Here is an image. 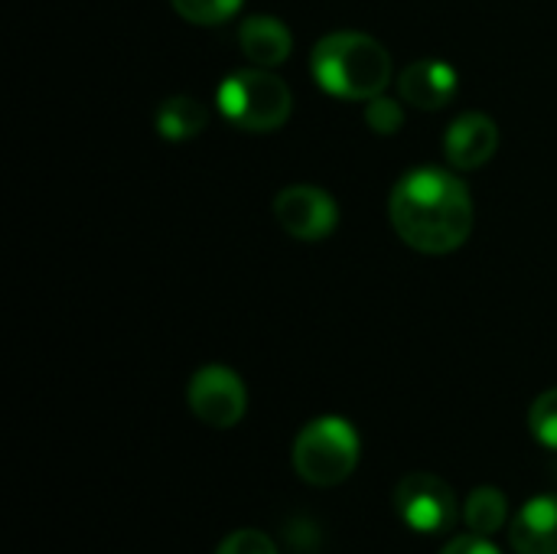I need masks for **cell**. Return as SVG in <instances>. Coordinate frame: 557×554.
Instances as JSON below:
<instances>
[{
	"label": "cell",
	"mask_w": 557,
	"mask_h": 554,
	"mask_svg": "<svg viewBox=\"0 0 557 554\" xmlns=\"http://www.w3.org/2000/svg\"><path fill=\"white\" fill-rule=\"evenodd\" d=\"M392 229L424 255L457 251L473 232V196L460 176L437 167L405 173L388 196Z\"/></svg>",
	"instance_id": "1"
},
{
	"label": "cell",
	"mask_w": 557,
	"mask_h": 554,
	"mask_svg": "<svg viewBox=\"0 0 557 554\" xmlns=\"http://www.w3.org/2000/svg\"><path fill=\"white\" fill-rule=\"evenodd\" d=\"M206 121H209V111L196 98H189V95L166 98L157 108V118H153L160 137H166V140H189V137L202 134Z\"/></svg>",
	"instance_id": "12"
},
{
	"label": "cell",
	"mask_w": 557,
	"mask_h": 554,
	"mask_svg": "<svg viewBox=\"0 0 557 554\" xmlns=\"http://www.w3.org/2000/svg\"><path fill=\"white\" fill-rule=\"evenodd\" d=\"M189 408L193 415L209 424V428H235L245 418L248 408V392L245 382L238 379V372L225 369V366H202L186 389Z\"/></svg>",
	"instance_id": "5"
},
{
	"label": "cell",
	"mask_w": 557,
	"mask_h": 554,
	"mask_svg": "<svg viewBox=\"0 0 557 554\" xmlns=\"http://www.w3.org/2000/svg\"><path fill=\"white\" fill-rule=\"evenodd\" d=\"M512 549L519 554H557V496H535L512 519Z\"/></svg>",
	"instance_id": "10"
},
{
	"label": "cell",
	"mask_w": 557,
	"mask_h": 554,
	"mask_svg": "<svg viewBox=\"0 0 557 554\" xmlns=\"http://www.w3.org/2000/svg\"><path fill=\"white\" fill-rule=\"evenodd\" d=\"M173 10L199 26H212V23H225L228 16H235V10L242 7V0H170Z\"/></svg>",
	"instance_id": "14"
},
{
	"label": "cell",
	"mask_w": 557,
	"mask_h": 554,
	"mask_svg": "<svg viewBox=\"0 0 557 554\" xmlns=\"http://www.w3.org/2000/svg\"><path fill=\"white\" fill-rule=\"evenodd\" d=\"M359 434L346 418L310 421L294 444V467L310 487H339L359 464Z\"/></svg>",
	"instance_id": "4"
},
{
	"label": "cell",
	"mask_w": 557,
	"mask_h": 554,
	"mask_svg": "<svg viewBox=\"0 0 557 554\" xmlns=\"http://www.w3.org/2000/svg\"><path fill=\"white\" fill-rule=\"evenodd\" d=\"M395 509L408 529L437 535L457 522V496L434 473H411L395 490Z\"/></svg>",
	"instance_id": "6"
},
{
	"label": "cell",
	"mask_w": 557,
	"mask_h": 554,
	"mask_svg": "<svg viewBox=\"0 0 557 554\" xmlns=\"http://www.w3.org/2000/svg\"><path fill=\"white\" fill-rule=\"evenodd\" d=\"M496 147H499V127L493 118L480 111L460 114L444 134V153L454 170H480L483 163L493 160Z\"/></svg>",
	"instance_id": "8"
},
{
	"label": "cell",
	"mask_w": 557,
	"mask_h": 554,
	"mask_svg": "<svg viewBox=\"0 0 557 554\" xmlns=\"http://www.w3.org/2000/svg\"><path fill=\"white\" fill-rule=\"evenodd\" d=\"M441 554H503L486 535H463V539H454Z\"/></svg>",
	"instance_id": "18"
},
{
	"label": "cell",
	"mask_w": 557,
	"mask_h": 554,
	"mask_svg": "<svg viewBox=\"0 0 557 554\" xmlns=\"http://www.w3.org/2000/svg\"><path fill=\"white\" fill-rule=\"evenodd\" d=\"M506 513H509V503H506L503 490H496V487H480V490L470 493V500H467V506H463V522L470 526L473 535H486V539H490L493 532L503 529Z\"/></svg>",
	"instance_id": "13"
},
{
	"label": "cell",
	"mask_w": 557,
	"mask_h": 554,
	"mask_svg": "<svg viewBox=\"0 0 557 554\" xmlns=\"http://www.w3.org/2000/svg\"><path fill=\"white\" fill-rule=\"evenodd\" d=\"M310 72L323 91L346 101H369L392 82L388 49L366 33H330L313 46Z\"/></svg>",
	"instance_id": "2"
},
{
	"label": "cell",
	"mask_w": 557,
	"mask_h": 554,
	"mask_svg": "<svg viewBox=\"0 0 557 554\" xmlns=\"http://www.w3.org/2000/svg\"><path fill=\"white\" fill-rule=\"evenodd\" d=\"M238 46L245 52V59H251L261 69H274L281 62H287L294 39L290 29L274 20V16H248L238 29Z\"/></svg>",
	"instance_id": "11"
},
{
	"label": "cell",
	"mask_w": 557,
	"mask_h": 554,
	"mask_svg": "<svg viewBox=\"0 0 557 554\" xmlns=\"http://www.w3.org/2000/svg\"><path fill=\"white\" fill-rule=\"evenodd\" d=\"M366 124H369L375 134H382V137H392V134H398V131H401V124H405V111H401V104H398V101L375 95V98H369V108H366Z\"/></svg>",
	"instance_id": "16"
},
{
	"label": "cell",
	"mask_w": 557,
	"mask_h": 554,
	"mask_svg": "<svg viewBox=\"0 0 557 554\" xmlns=\"http://www.w3.org/2000/svg\"><path fill=\"white\" fill-rule=\"evenodd\" d=\"M274 216L287 235L297 242H323L336 222H339V206L336 199L310 183H297L277 193L274 199Z\"/></svg>",
	"instance_id": "7"
},
{
	"label": "cell",
	"mask_w": 557,
	"mask_h": 554,
	"mask_svg": "<svg viewBox=\"0 0 557 554\" xmlns=\"http://www.w3.org/2000/svg\"><path fill=\"white\" fill-rule=\"evenodd\" d=\"M457 72L454 65L441 62V59H421V62H411L405 72H401V98L421 111H437V108H447L457 95Z\"/></svg>",
	"instance_id": "9"
},
{
	"label": "cell",
	"mask_w": 557,
	"mask_h": 554,
	"mask_svg": "<svg viewBox=\"0 0 557 554\" xmlns=\"http://www.w3.org/2000/svg\"><path fill=\"white\" fill-rule=\"evenodd\" d=\"M529 428H532L539 444L557 451V389L535 398V405L529 411Z\"/></svg>",
	"instance_id": "15"
},
{
	"label": "cell",
	"mask_w": 557,
	"mask_h": 554,
	"mask_svg": "<svg viewBox=\"0 0 557 554\" xmlns=\"http://www.w3.org/2000/svg\"><path fill=\"white\" fill-rule=\"evenodd\" d=\"M215 101H219V111L225 114V121H232L235 127L251 131V134L277 131L290 118V104H294L290 88L261 65L238 69L232 75H225Z\"/></svg>",
	"instance_id": "3"
},
{
	"label": "cell",
	"mask_w": 557,
	"mask_h": 554,
	"mask_svg": "<svg viewBox=\"0 0 557 554\" xmlns=\"http://www.w3.org/2000/svg\"><path fill=\"white\" fill-rule=\"evenodd\" d=\"M215 554H277V549L264 532L242 529V532H232Z\"/></svg>",
	"instance_id": "17"
}]
</instances>
